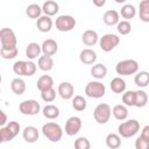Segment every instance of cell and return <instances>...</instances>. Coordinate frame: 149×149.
Listing matches in <instances>:
<instances>
[{
  "mask_svg": "<svg viewBox=\"0 0 149 149\" xmlns=\"http://www.w3.org/2000/svg\"><path fill=\"white\" fill-rule=\"evenodd\" d=\"M139 130H140V122L135 119H130L128 121L121 122L118 127V134L125 139L133 137L139 133Z\"/></svg>",
  "mask_w": 149,
  "mask_h": 149,
  "instance_id": "cell-1",
  "label": "cell"
},
{
  "mask_svg": "<svg viewBox=\"0 0 149 149\" xmlns=\"http://www.w3.org/2000/svg\"><path fill=\"white\" fill-rule=\"evenodd\" d=\"M42 134L50 142H58L63 136V129L56 122H47L42 126Z\"/></svg>",
  "mask_w": 149,
  "mask_h": 149,
  "instance_id": "cell-2",
  "label": "cell"
},
{
  "mask_svg": "<svg viewBox=\"0 0 149 149\" xmlns=\"http://www.w3.org/2000/svg\"><path fill=\"white\" fill-rule=\"evenodd\" d=\"M115 71L120 76H130L139 72V63L135 59H123L115 65Z\"/></svg>",
  "mask_w": 149,
  "mask_h": 149,
  "instance_id": "cell-3",
  "label": "cell"
},
{
  "mask_svg": "<svg viewBox=\"0 0 149 149\" xmlns=\"http://www.w3.org/2000/svg\"><path fill=\"white\" fill-rule=\"evenodd\" d=\"M20 132V123L17 121H9L6 126L0 128V142L12 141Z\"/></svg>",
  "mask_w": 149,
  "mask_h": 149,
  "instance_id": "cell-4",
  "label": "cell"
},
{
  "mask_svg": "<svg viewBox=\"0 0 149 149\" xmlns=\"http://www.w3.org/2000/svg\"><path fill=\"white\" fill-rule=\"evenodd\" d=\"M111 115H112V108L108 104H105V102L97 105L93 111V118L100 125L107 123L109 121Z\"/></svg>",
  "mask_w": 149,
  "mask_h": 149,
  "instance_id": "cell-5",
  "label": "cell"
},
{
  "mask_svg": "<svg viewBox=\"0 0 149 149\" xmlns=\"http://www.w3.org/2000/svg\"><path fill=\"white\" fill-rule=\"evenodd\" d=\"M106 93V87L102 83L98 81V80H93L87 83V85L85 86V94L90 98L93 99H99L102 98Z\"/></svg>",
  "mask_w": 149,
  "mask_h": 149,
  "instance_id": "cell-6",
  "label": "cell"
},
{
  "mask_svg": "<svg viewBox=\"0 0 149 149\" xmlns=\"http://www.w3.org/2000/svg\"><path fill=\"white\" fill-rule=\"evenodd\" d=\"M0 42H1V48L12 49V48H16L17 38L15 33L10 28H2L0 30Z\"/></svg>",
  "mask_w": 149,
  "mask_h": 149,
  "instance_id": "cell-7",
  "label": "cell"
},
{
  "mask_svg": "<svg viewBox=\"0 0 149 149\" xmlns=\"http://www.w3.org/2000/svg\"><path fill=\"white\" fill-rule=\"evenodd\" d=\"M120 43V37L115 34H105L99 38V47L102 51L109 52Z\"/></svg>",
  "mask_w": 149,
  "mask_h": 149,
  "instance_id": "cell-8",
  "label": "cell"
},
{
  "mask_svg": "<svg viewBox=\"0 0 149 149\" xmlns=\"http://www.w3.org/2000/svg\"><path fill=\"white\" fill-rule=\"evenodd\" d=\"M19 111L23 115H36L41 111V105L34 99H28L20 102Z\"/></svg>",
  "mask_w": 149,
  "mask_h": 149,
  "instance_id": "cell-9",
  "label": "cell"
},
{
  "mask_svg": "<svg viewBox=\"0 0 149 149\" xmlns=\"http://www.w3.org/2000/svg\"><path fill=\"white\" fill-rule=\"evenodd\" d=\"M56 29L59 31H70L76 27V19L71 15H59L55 22Z\"/></svg>",
  "mask_w": 149,
  "mask_h": 149,
  "instance_id": "cell-10",
  "label": "cell"
},
{
  "mask_svg": "<svg viewBox=\"0 0 149 149\" xmlns=\"http://www.w3.org/2000/svg\"><path fill=\"white\" fill-rule=\"evenodd\" d=\"M81 129V119L79 116H70L65 122V134L74 136Z\"/></svg>",
  "mask_w": 149,
  "mask_h": 149,
  "instance_id": "cell-11",
  "label": "cell"
},
{
  "mask_svg": "<svg viewBox=\"0 0 149 149\" xmlns=\"http://www.w3.org/2000/svg\"><path fill=\"white\" fill-rule=\"evenodd\" d=\"M57 93L59 94V97L64 100H70L73 98L74 95V87L71 83L69 81H62L59 85H58V88H57Z\"/></svg>",
  "mask_w": 149,
  "mask_h": 149,
  "instance_id": "cell-12",
  "label": "cell"
},
{
  "mask_svg": "<svg viewBox=\"0 0 149 149\" xmlns=\"http://www.w3.org/2000/svg\"><path fill=\"white\" fill-rule=\"evenodd\" d=\"M79 61L83 64H86V65L94 64L95 61H97V52L93 49H90V48L83 49L79 54Z\"/></svg>",
  "mask_w": 149,
  "mask_h": 149,
  "instance_id": "cell-13",
  "label": "cell"
},
{
  "mask_svg": "<svg viewBox=\"0 0 149 149\" xmlns=\"http://www.w3.org/2000/svg\"><path fill=\"white\" fill-rule=\"evenodd\" d=\"M41 48H42L43 55H45V56H54L58 51V44L52 38L44 40L43 43L41 44Z\"/></svg>",
  "mask_w": 149,
  "mask_h": 149,
  "instance_id": "cell-14",
  "label": "cell"
},
{
  "mask_svg": "<svg viewBox=\"0 0 149 149\" xmlns=\"http://www.w3.org/2000/svg\"><path fill=\"white\" fill-rule=\"evenodd\" d=\"M38 136H40V133L37 128L34 126H27L22 130V137L28 143H35L38 140Z\"/></svg>",
  "mask_w": 149,
  "mask_h": 149,
  "instance_id": "cell-15",
  "label": "cell"
},
{
  "mask_svg": "<svg viewBox=\"0 0 149 149\" xmlns=\"http://www.w3.org/2000/svg\"><path fill=\"white\" fill-rule=\"evenodd\" d=\"M81 41L87 47H92L94 44H97L99 42V36H98V33L95 30H92V29H87L81 35Z\"/></svg>",
  "mask_w": 149,
  "mask_h": 149,
  "instance_id": "cell-16",
  "label": "cell"
},
{
  "mask_svg": "<svg viewBox=\"0 0 149 149\" xmlns=\"http://www.w3.org/2000/svg\"><path fill=\"white\" fill-rule=\"evenodd\" d=\"M102 21L107 26H115L120 22V14L115 9H108L104 13Z\"/></svg>",
  "mask_w": 149,
  "mask_h": 149,
  "instance_id": "cell-17",
  "label": "cell"
},
{
  "mask_svg": "<svg viewBox=\"0 0 149 149\" xmlns=\"http://www.w3.org/2000/svg\"><path fill=\"white\" fill-rule=\"evenodd\" d=\"M52 20L50 16L47 15H42L37 21H36V27L41 33H49L52 28Z\"/></svg>",
  "mask_w": 149,
  "mask_h": 149,
  "instance_id": "cell-18",
  "label": "cell"
},
{
  "mask_svg": "<svg viewBox=\"0 0 149 149\" xmlns=\"http://www.w3.org/2000/svg\"><path fill=\"white\" fill-rule=\"evenodd\" d=\"M42 52V48H41V45L38 44V43H36V42H30L28 45H27V48H26V56L28 57V59L29 61H33V59H35V58H40L41 56H40V54Z\"/></svg>",
  "mask_w": 149,
  "mask_h": 149,
  "instance_id": "cell-19",
  "label": "cell"
},
{
  "mask_svg": "<svg viewBox=\"0 0 149 149\" xmlns=\"http://www.w3.org/2000/svg\"><path fill=\"white\" fill-rule=\"evenodd\" d=\"M36 86H37L40 92H43V91L49 90V88H52L54 87V79L49 74H43L37 79Z\"/></svg>",
  "mask_w": 149,
  "mask_h": 149,
  "instance_id": "cell-20",
  "label": "cell"
},
{
  "mask_svg": "<svg viewBox=\"0 0 149 149\" xmlns=\"http://www.w3.org/2000/svg\"><path fill=\"white\" fill-rule=\"evenodd\" d=\"M42 10H43L44 15H47V16H54V15H56L58 13L59 6H58V3L56 1L48 0V1H45L42 5Z\"/></svg>",
  "mask_w": 149,
  "mask_h": 149,
  "instance_id": "cell-21",
  "label": "cell"
},
{
  "mask_svg": "<svg viewBox=\"0 0 149 149\" xmlns=\"http://www.w3.org/2000/svg\"><path fill=\"white\" fill-rule=\"evenodd\" d=\"M112 114L113 116L119 120V121H123L128 118V108L127 106H125L123 104H119V105H115L113 108H112Z\"/></svg>",
  "mask_w": 149,
  "mask_h": 149,
  "instance_id": "cell-22",
  "label": "cell"
},
{
  "mask_svg": "<svg viewBox=\"0 0 149 149\" xmlns=\"http://www.w3.org/2000/svg\"><path fill=\"white\" fill-rule=\"evenodd\" d=\"M42 113H43V116L49 119V120H55L59 116V108L56 106V105H52V104H49V105H45L42 109Z\"/></svg>",
  "mask_w": 149,
  "mask_h": 149,
  "instance_id": "cell-23",
  "label": "cell"
},
{
  "mask_svg": "<svg viewBox=\"0 0 149 149\" xmlns=\"http://www.w3.org/2000/svg\"><path fill=\"white\" fill-rule=\"evenodd\" d=\"M10 90L13 91V93H15L17 95L23 94L24 91H26V81L20 77L14 78L10 81Z\"/></svg>",
  "mask_w": 149,
  "mask_h": 149,
  "instance_id": "cell-24",
  "label": "cell"
},
{
  "mask_svg": "<svg viewBox=\"0 0 149 149\" xmlns=\"http://www.w3.org/2000/svg\"><path fill=\"white\" fill-rule=\"evenodd\" d=\"M37 66H38L40 70H42L44 72L50 71L54 68V59H52V57L51 56H45V55L41 56L38 58V61H37Z\"/></svg>",
  "mask_w": 149,
  "mask_h": 149,
  "instance_id": "cell-25",
  "label": "cell"
},
{
  "mask_svg": "<svg viewBox=\"0 0 149 149\" xmlns=\"http://www.w3.org/2000/svg\"><path fill=\"white\" fill-rule=\"evenodd\" d=\"M106 74H107V68L102 63L94 64L91 68V76L95 79H102L106 77Z\"/></svg>",
  "mask_w": 149,
  "mask_h": 149,
  "instance_id": "cell-26",
  "label": "cell"
},
{
  "mask_svg": "<svg viewBox=\"0 0 149 149\" xmlns=\"http://www.w3.org/2000/svg\"><path fill=\"white\" fill-rule=\"evenodd\" d=\"M111 90L114 93H123L126 92V81L121 77H115L109 83Z\"/></svg>",
  "mask_w": 149,
  "mask_h": 149,
  "instance_id": "cell-27",
  "label": "cell"
},
{
  "mask_svg": "<svg viewBox=\"0 0 149 149\" xmlns=\"http://www.w3.org/2000/svg\"><path fill=\"white\" fill-rule=\"evenodd\" d=\"M105 142L109 149H118L121 146V136L119 134H115V133H109L106 136Z\"/></svg>",
  "mask_w": 149,
  "mask_h": 149,
  "instance_id": "cell-28",
  "label": "cell"
},
{
  "mask_svg": "<svg viewBox=\"0 0 149 149\" xmlns=\"http://www.w3.org/2000/svg\"><path fill=\"white\" fill-rule=\"evenodd\" d=\"M42 7L40 6V5H37V3H30V5H28L27 6V8H26V15L28 16V17H30V19H40L42 15Z\"/></svg>",
  "mask_w": 149,
  "mask_h": 149,
  "instance_id": "cell-29",
  "label": "cell"
},
{
  "mask_svg": "<svg viewBox=\"0 0 149 149\" xmlns=\"http://www.w3.org/2000/svg\"><path fill=\"white\" fill-rule=\"evenodd\" d=\"M134 83L139 87H147L149 85V72L140 71L134 77Z\"/></svg>",
  "mask_w": 149,
  "mask_h": 149,
  "instance_id": "cell-30",
  "label": "cell"
},
{
  "mask_svg": "<svg viewBox=\"0 0 149 149\" xmlns=\"http://www.w3.org/2000/svg\"><path fill=\"white\" fill-rule=\"evenodd\" d=\"M139 16L143 22H149V0H142L139 5Z\"/></svg>",
  "mask_w": 149,
  "mask_h": 149,
  "instance_id": "cell-31",
  "label": "cell"
},
{
  "mask_svg": "<svg viewBox=\"0 0 149 149\" xmlns=\"http://www.w3.org/2000/svg\"><path fill=\"white\" fill-rule=\"evenodd\" d=\"M120 14H121V16H122L126 21H128V20L133 19V17L136 15V8H135L133 5H130V3H125V5L121 7Z\"/></svg>",
  "mask_w": 149,
  "mask_h": 149,
  "instance_id": "cell-32",
  "label": "cell"
},
{
  "mask_svg": "<svg viewBox=\"0 0 149 149\" xmlns=\"http://www.w3.org/2000/svg\"><path fill=\"white\" fill-rule=\"evenodd\" d=\"M148 102V94L143 90L135 91V107H144Z\"/></svg>",
  "mask_w": 149,
  "mask_h": 149,
  "instance_id": "cell-33",
  "label": "cell"
},
{
  "mask_svg": "<svg viewBox=\"0 0 149 149\" xmlns=\"http://www.w3.org/2000/svg\"><path fill=\"white\" fill-rule=\"evenodd\" d=\"M86 106H87V101H86V99L84 97L74 95L72 98V107H73V109H76L78 112H81V111H84L86 108Z\"/></svg>",
  "mask_w": 149,
  "mask_h": 149,
  "instance_id": "cell-34",
  "label": "cell"
},
{
  "mask_svg": "<svg viewBox=\"0 0 149 149\" xmlns=\"http://www.w3.org/2000/svg\"><path fill=\"white\" fill-rule=\"evenodd\" d=\"M13 71L19 77L26 76L27 73V61H17L13 64Z\"/></svg>",
  "mask_w": 149,
  "mask_h": 149,
  "instance_id": "cell-35",
  "label": "cell"
},
{
  "mask_svg": "<svg viewBox=\"0 0 149 149\" xmlns=\"http://www.w3.org/2000/svg\"><path fill=\"white\" fill-rule=\"evenodd\" d=\"M122 102L127 107L135 106V91H126L122 93Z\"/></svg>",
  "mask_w": 149,
  "mask_h": 149,
  "instance_id": "cell-36",
  "label": "cell"
},
{
  "mask_svg": "<svg viewBox=\"0 0 149 149\" xmlns=\"http://www.w3.org/2000/svg\"><path fill=\"white\" fill-rule=\"evenodd\" d=\"M116 30L119 34L121 35H128L132 31V24L129 21L126 20H121L118 24H116Z\"/></svg>",
  "mask_w": 149,
  "mask_h": 149,
  "instance_id": "cell-37",
  "label": "cell"
},
{
  "mask_svg": "<svg viewBox=\"0 0 149 149\" xmlns=\"http://www.w3.org/2000/svg\"><path fill=\"white\" fill-rule=\"evenodd\" d=\"M17 54H19L17 48H12V49L1 48L0 49V56L3 59H13V58H15L17 56Z\"/></svg>",
  "mask_w": 149,
  "mask_h": 149,
  "instance_id": "cell-38",
  "label": "cell"
},
{
  "mask_svg": "<svg viewBox=\"0 0 149 149\" xmlns=\"http://www.w3.org/2000/svg\"><path fill=\"white\" fill-rule=\"evenodd\" d=\"M41 98L45 102H52L56 99V90L52 87V88H49V90L41 92Z\"/></svg>",
  "mask_w": 149,
  "mask_h": 149,
  "instance_id": "cell-39",
  "label": "cell"
},
{
  "mask_svg": "<svg viewBox=\"0 0 149 149\" xmlns=\"http://www.w3.org/2000/svg\"><path fill=\"white\" fill-rule=\"evenodd\" d=\"M74 149H91V142L84 136L78 137L74 141Z\"/></svg>",
  "mask_w": 149,
  "mask_h": 149,
  "instance_id": "cell-40",
  "label": "cell"
},
{
  "mask_svg": "<svg viewBox=\"0 0 149 149\" xmlns=\"http://www.w3.org/2000/svg\"><path fill=\"white\" fill-rule=\"evenodd\" d=\"M135 149H149V141L137 137L135 141Z\"/></svg>",
  "mask_w": 149,
  "mask_h": 149,
  "instance_id": "cell-41",
  "label": "cell"
},
{
  "mask_svg": "<svg viewBox=\"0 0 149 149\" xmlns=\"http://www.w3.org/2000/svg\"><path fill=\"white\" fill-rule=\"evenodd\" d=\"M36 70H37L36 64L33 61H27V73H26V77H30V76L35 74Z\"/></svg>",
  "mask_w": 149,
  "mask_h": 149,
  "instance_id": "cell-42",
  "label": "cell"
},
{
  "mask_svg": "<svg viewBox=\"0 0 149 149\" xmlns=\"http://www.w3.org/2000/svg\"><path fill=\"white\" fill-rule=\"evenodd\" d=\"M140 137H142L143 140H147V141H149V125H147V126H144V127L142 128Z\"/></svg>",
  "mask_w": 149,
  "mask_h": 149,
  "instance_id": "cell-43",
  "label": "cell"
},
{
  "mask_svg": "<svg viewBox=\"0 0 149 149\" xmlns=\"http://www.w3.org/2000/svg\"><path fill=\"white\" fill-rule=\"evenodd\" d=\"M0 114H1V120H0V126L1 127H3V126H6L8 122H7V115H6V113L3 112V111H1L0 112Z\"/></svg>",
  "mask_w": 149,
  "mask_h": 149,
  "instance_id": "cell-44",
  "label": "cell"
},
{
  "mask_svg": "<svg viewBox=\"0 0 149 149\" xmlns=\"http://www.w3.org/2000/svg\"><path fill=\"white\" fill-rule=\"evenodd\" d=\"M105 3H106L105 0H93V5L97 7H102V6H105Z\"/></svg>",
  "mask_w": 149,
  "mask_h": 149,
  "instance_id": "cell-45",
  "label": "cell"
}]
</instances>
